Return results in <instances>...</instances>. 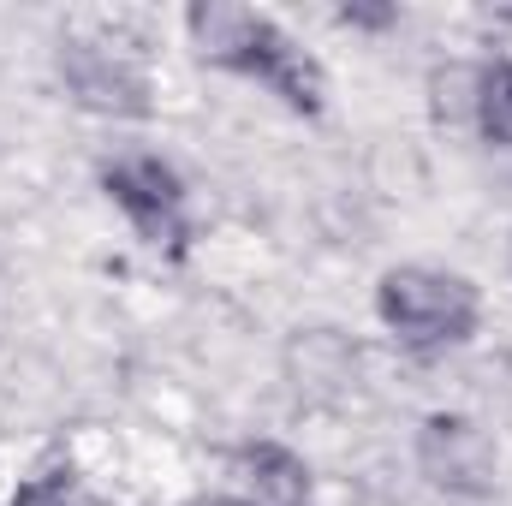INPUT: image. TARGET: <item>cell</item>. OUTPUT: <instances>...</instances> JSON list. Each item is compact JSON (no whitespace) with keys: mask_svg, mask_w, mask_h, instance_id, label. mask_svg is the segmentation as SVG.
<instances>
[{"mask_svg":"<svg viewBox=\"0 0 512 506\" xmlns=\"http://www.w3.org/2000/svg\"><path fill=\"white\" fill-rule=\"evenodd\" d=\"M376 316L382 328L417 358H435L447 346H465L483 322V298L465 274L429 268V262H399L376 280Z\"/></svg>","mask_w":512,"mask_h":506,"instance_id":"6da1fadb","label":"cell"},{"mask_svg":"<svg viewBox=\"0 0 512 506\" xmlns=\"http://www.w3.org/2000/svg\"><path fill=\"white\" fill-rule=\"evenodd\" d=\"M54 72L84 114H102V120H149L155 114L149 60L120 30H66L54 48Z\"/></svg>","mask_w":512,"mask_h":506,"instance_id":"7a4b0ae2","label":"cell"},{"mask_svg":"<svg viewBox=\"0 0 512 506\" xmlns=\"http://www.w3.org/2000/svg\"><path fill=\"white\" fill-rule=\"evenodd\" d=\"M102 179V197L131 221V233L149 245V251L185 256V239H191V221H185V179L149 155V149H120L96 167Z\"/></svg>","mask_w":512,"mask_h":506,"instance_id":"3957f363","label":"cell"},{"mask_svg":"<svg viewBox=\"0 0 512 506\" xmlns=\"http://www.w3.org/2000/svg\"><path fill=\"white\" fill-rule=\"evenodd\" d=\"M417 471H423L429 489H441L453 501H483V495H495L501 459H495V441L477 417L429 411L417 423Z\"/></svg>","mask_w":512,"mask_h":506,"instance_id":"277c9868","label":"cell"},{"mask_svg":"<svg viewBox=\"0 0 512 506\" xmlns=\"http://www.w3.org/2000/svg\"><path fill=\"white\" fill-rule=\"evenodd\" d=\"M185 36H191L203 66H221V72L245 78L251 54L274 36V18L251 12V6H227V0H197V6H185Z\"/></svg>","mask_w":512,"mask_h":506,"instance_id":"5b68a950","label":"cell"},{"mask_svg":"<svg viewBox=\"0 0 512 506\" xmlns=\"http://www.w3.org/2000/svg\"><path fill=\"white\" fill-rule=\"evenodd\" d=\"M233 471H239L251 506H316L310 465H304L286 441H245V447L233 453Z\"/></svg>","mask_w":512,"mask_h":506,"instance_id":"8992f818","label":"cell"},{"mask_svg":"<svg viewBox=\"0 0 512 506\" xmlns=\"http://www.w3.org/2000/svg\"><path fill=\"white\" fill-rule=\"evenodd\" d=\"M358 370V352L340 328H298L286 346V376L298 393H334Z\"/></svg>","mask_w":512,"mask_h":506,"instance_id":"52a82bcc","label":"cell"},{"mask_svg":"<svg viewBox=\"0 0 512 506\" xmlns=\"http://www.w3.org/2000/svg\"><path fill=\"white\" fill-rule=\"evenodd\" d=\"M429 120L447 131L477 126V90H483V60H435L429 66Z\"/></svg>","mask_w":512,"mask_h":506,"instance_id":"ba28073f","label":"cell"},{"mask_svg":"<svg viewBox=\"0 0 512 506\" xmlns=\"http://www.w3.org/2000/svg\"><path fill=\"white\" fill-rule=\"evenodd\" d=\"M483 143L512 149V60H483V90H477V126Z\"/></svg>","mask_w":512,"mask_h":506,"instance_id":"9c48e42d","label":"cell"},{"mask_svg":"<svg viewBox=\"0 0 512 506\" xmlns=\"http://www.w3.org/2000/svg\"><path fill=\"white\" fill-rule=\"evenodd\" d=\"M6 506H102V501L84 489V477H78L72 465H48V471L24 477Z\"/></svg>","mask_w":512,"mask_h":506,"instance_id":"30bf717a","label":"cell"},{"mask_svg":"<svg viewBox=\"0 0 512 506\" xmlns=\"http://www.w3.org/2000/svg\"><path fill=\"white\" fill-rule=\"evenodd\" d=\"M346 30H393L399 24V6H364V0H352V6H340L334 12Z\"/></svg>","mask_w":512,"mask_h":506,"instance_id":"8fae6325","label":"cell"},{"mask_svg":"<svg viewBox=\"0 0 512 506\" xmlns=\"http://www.w3.org/2000/svg\"><path fill=\"white\" fill-rule=\"evenodd\" d=\"M489 42H495V60H512V6L489 18Z\"/></svg>","mask_w":512,"mask_h":506,"instance_id":"7c38bea8","label":"cell"},{"mask_svg":"<svg viewBox=\"0 0 512 506\" xmlns=\"http://www.w3.org/2000/svg\"><path fill=\"white\" fill-rule=\"evenodd\" d=\"M203 506H251V501H245V495H239V501H227V495H215V501H203Z\"/></svg>","mask_w":512,"mask_h":506,"instance_id":"4fadbf2b","label":"cell"}]
</instances>
